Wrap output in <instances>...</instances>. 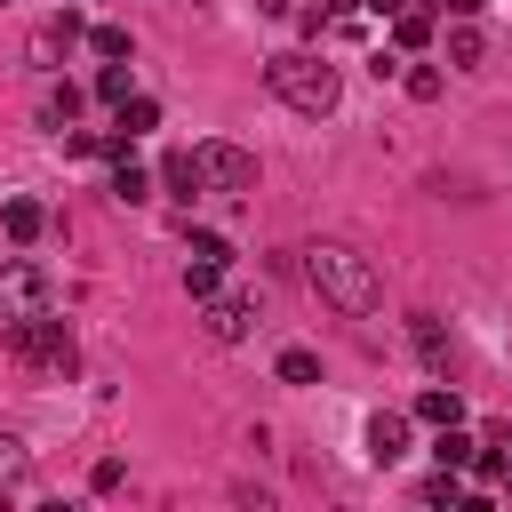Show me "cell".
<instances>
[{"mask_svg":"<svg viewBox=\"0 0 512 512\" xmlns=\"http://www.w3.org/2000/svg\"><path fill=\"white\" fill-rule=\"evenodd\" d=\"M304 272H312V288L336 304V312H376L384 304V280H376V256H360L352 240H320V248H304Z\"/></svg>","mask_w":512,"mask_h":512,"instance_id":"obj_1","label":"cell"},{"mask_svg":"<svg viewBox=\"0 0 512 512\" xmlns=\"http://www.w3.org/2000/svg\"><path fill=\"white\" fill-rule=\"evenodd\" d=\"M264 88H272L288 112H304V120H328V112L344 104L336 64H328V56H312V48H280V56L264 64Z\"/></svg>","mask_w":512,"mask_h":512,"instance_id":"obj_2","label":"cell"},{"mask_svg":"<svg viewBox=\"0 0 512 512\" xmlns=\"http://www.w3.org/2000/svg\"><path fill=\"white\" fill-rule=\"evenodd\" d=\"M200 192L248 200V192H256V152L232 144V136H208V144H200Z\"/></svg>","mask_w":512,"mask_h":512,"instance_id":"obj_3","label":"cell"},{"mask_svg":"<svg viewBox=\"0 0 512 512\" xmlns=\"http://www.w3.org/2000/svg\"><path fill=\"white\" fill-rule=\"evenodd\" d=\"M48 296H56V280H48V264H32V256H0V320H24V312H48Z\"/></svg>","mask_w":512,"mask_h":512,"instance_id":"obj_4","label":"cell"},{"mask_svg":"<svg viewBox=\"0 0 512 512\" xmlns=\"http://www.w3.org/2000/svg\"><path fill=\"white\" fill-rule=\"evenodd\" d=\"M8 352H16V360H56V368H72V336H64V320H48V312L8 320Z\"/></svg>","mask_w":512,"mask_h":512,"instance_id":"obj_5","label":"cell"},{"mask_svg":"<svg viewBox=\"0 0 512 512\" xmlns=\"http://www.w3.org/2000/svg\"><path fill=\"white\" fill-rule=\"evenodd\" d=\"M200 320H208V336H216V344H240V336L256 328V304H248V296H232V288H216V296H200Z\"/></svg>","mask_w":512,"mask_h":512,"instance_id":"obj_6","label":"cell"},{"mask_svg":"<svg viewBox=\"0 0 512 512\" xmlns=\"http://www.w3.org/2000/svg\"><path fill=\"white\" fill-rule=\"evenodd\" d=\"M72 40H88V24H80V16L64 8L56 24H40V32H32V48H24V56H32V72H56V56H64Z\"/></svg>","mask_w":512,"mask_h":512,"instance_id":"obj_7","label":"cell"},{"mask_svg":"<svg viewBox=\"0 0 512 512\" xmlns=\"http://www.w3.org/2000/svg\"><path fill=\"white\" fill-rule=\"evenodd\" d=\"M0 224H8V240H16V248H32V240L48 232V208H40V200H24V192H8V200H0Z\"/></svg>","mask_w":512,"mask_h":512,"instance_id":"obj_8","label":"cell"},{"mask_svg":"<svg viewBox=\"0 0 512 512\" xmlns=\"http://www.w3.org/2000/svg\"><path fill=\"white\" fill-rule=\"evenodd\" d=\"M368 464H400L408 456V416H368Z\"/></svg>","mask_w":512,"mask_h":512,"instance_id":"obj_9","label":"cell"},{"mask_svg":"<svg viewBox=\"0 0 512 512\" xmlns=\"http://www.w3.org/2000/svg\"><path fill=\"white\" fill-rule=\"evenodd\" d=\"M408 416H416V424H432V432H440V424H464V400H456V384H424V392H416V408H408Z\"/></svg>","mask_w":512,"mask_h":512,"instance_id":"obj_10","label":"cell"},{"mask_svg":"<svg viewBox=\"0 0 512 512\" xmlns=\"http://www.w3.org/2000/svg\"><path fill=\"white\" fill-rule=\"evenodd\" d=\"M160 184H168V200L192 208V200H200V152H168V160H160Z\"/></svg>","mask_w":512,"mask_h":512,"instance_id":"obj_11","label":"cell"},{"mask_svg":"<svg viewBox=\"0 0 512 512\" xmlns=\"http://www.w3.org/2000/svg\"><path fill=\"white\" fill-rule=\"evenodd\" d=\"M80 120V88L64 80V88H40V128H72Z\"/></svg>","mask_w":512,"mask_h":512,"instance_id":"obj_12","label":"cell"},{"mask_svg":"<svg viewBox=\"0 0 512 512\" xmlns=\"http://www.w3.org/2000/svg\"><path fill=\"white\" fill-rule=\"evenodd\" d=\"M272 376H280V384H320V352H312V344H288V352L272 360Z\"/></svg>","mask_w":512,"mask_h":512,"instance_id":"obj_13","label":"cell"},{"mask_svg":"<svg viewBox=\"0 0 512 512\" xmlns=\"http://www.w3.org/2000/svg\"><path fill=\"white\" fill-rule=\"evenodd\" d=\"M432 40V8H400L392 16V48H424Z\"/></svg>","mask_w":512,"mask_h":512,"instance_id":"obj_14","label":"cell"},{"mask_svg":"<svg viewBox=\"0 0 512 512\" xmlns=\"http://www.w3.org/2000/svg\"><path fill=\"white\" fill-rule=\"evenodd\" d=\"M480 56H488L480 24H472V16H456V32H448V64H480Z\"/></svg>","mask_w":512,"mask_h":512,"instance_id":"obj_15","label":"cell"},{"mask_svg":"<svg viewBox=\"0 0 512 512\" xmlns=\"http://www.w3.org/2000/svg\"><path fill=\"white\" fill-rule=\"evenodd\" d=\"M112 200H128V208H136V200H152V176H144L128 152H120V168H112Z\"/></svg>","mask_w":512,"mask_h":512,"instance_id":"obj_16","label":"cell"},{"mask_svg":"<svg viewBox=\"0 0 512 512\" xmlns=\"http://www.w3.org/2000/svg\"><path fill=\"white\" fill-rule=\"evenodd\" d=\"M472 448H480V440H464L456 424H440V440H432V464H448V472H464V464H472Z\"/></svg>","mask_w":512,"mask_h":512,"instance_id":"obj_17","label":"cell"},{"mask_svg":"<svg viewBox=\"0 0 512 512\" xmlns=\"http://www.w3.org/2000/svg\"><path fill=\"white\" fill-rule=\"evenodd\" d=\"M144 128H160V104L152 96H120V136H144Z\"/></svg>","mask_w":512,"mask_h":512,"instance_id":"obj_18","label":"cell"},{"mask_svg":"<svg viewBox=\"0 0 512 512\" xmlns=\"http://www.w3.org/2000/svg\"><path fill=\"white\" fill-rule=\"evenodd\" d=\"M216 288H224V264H208V256H192V264H184V296L200 304V296H216Z\"/></svg>","mask_w":512,"mask_h":512,"instance_id":"obj_19","label":"cell"},{"mask_svg":"<svg viewBox=\"0 0 512 512\" xmlns=\"http://www.w3.org/2000/svg\"><path fill=\"white\" fill-rule=\"evenodd\" d=\"M88 48H96L104 64H120V56H128V24H88Z\"/></svg>","mask_w":512,"mask_h":512,"instance_id":"obj_20","label":"cell"},{"mask_svg":"<svg viewBox=\"0 0 512 512\" xmlns=\"http://www.w3.org/2000/svg\"><path fill=\"white\" fill-rule=\"evenodd\" d=\"M416 496H424V504H464V488H456V472H448V464H440V472H432Z\"/></svg>","mask_w":512,"mask_h":512,"instance_id":"obj_21","label":"cell"},{"mask_svg":"<svg viewBox=\"0 0 512 512\" xmlns=\"http://www.w3.org/2000/svg\"><path fill=\"white\" fill-rule=\"evenodd\" d=\"M96 96H104V104H120V96H128V56H120V64H104V72H96Z\"/></svg>","mask_w":512,"mask_h":512,"instance_id":"obj_22","label":"cell"},{"mask_svg":"<svg viewBox=\"0 0 512 512\" xmlns=\"http://www.w3.org/2000/svg\"><path fill=\"white\" fill-rule=\"evenodd\" d=\"M192 256H208V264H232V240H224V232H192Z\"/></svg>","mask_w":512,"mask_h":512,"instance_id":"obj_23","label":"cell"},{"mask_svg":"<svg viewBox=\"0 0 512 512\" xmlns=\"http://www.w3.org/2000/svg\"><path fill=\"white\" fill-rule=\"evenodd\" d=\"M408 96H416V104H432V96H440V72H432V64H416V72H408Z\"/></svg>","mask_w":512,"mask_h":512,"instance_id":"obj_24","label":"cell"},{"mask_svg":"<svg viewBox=\"0 0 512 512\" xmlns=\"http://www.w3.org/2000/svg\"><path fill=\"white\" fill-rule=\"evenodd\" d=\"M480 440H488V448H504V456H512V416H496V424H488V432H480Z\"/></svg>","mask_w":512,"mask_h":512,"instance_id":"obj_25","label":"cell"},{"mask_svg":"<svg viewBox=\"0 0 512 512\" xmlns=\"http://www.w3.org/2000/svg\"><path fill=\"white\" fill-rule=\"evenodd\" d=\"M360 8H376V16H400V8H416V0H360Z\"/></svg>","mask_w":512,"mask_h":512,"instance_id":"obj_26","label":"cell"},{"mask_svg":"<svg viewBox=\"0 0 512 512\" xmlns=\"http://www.w3.org/2000/svg\"><path fill=\"white\" fill-rule=\"evenodd\" d=\"M440 8H448V16H480L488 0H440Z\"/></svg>","mask_w":512,"mask_h":512,"instance_id":"obj_27","label":"cell"},{"mask_svg":"<svg viewBox=\"0 0 512 512\" xmlns=\"http://www.w3.org/2000/svg\"><path fill=\"white\" fill-rule=\"evenodd\" d=\"M320 8H328V16H352V8H360V0H320Z\"/></svg>","mask_w":512,"mask_h":512,"instance_id":"obj_28","label":"cell"},{"mask_svg":"<svg viewBox=\"0 0 512 512\" xmlns=\"http://www.w3.org/2000/svg\"><path fill=\"white\" fill-rule=\"evenodd\" d=\"M496 488H504V496H512V464H504V472H496Z\"/></svg>","mask_w":512,"mask_h":512,"instance_id":"obj_29","label":"cell"},{"mask_svg":"<svg viewBox=\"0 0 512 512\" xmlns=\"http://www.w3.org/2000/svg\"><path fill=\"white\" fill-rule=\"evenodd\" d=\"M8 448H16V440H0V472H8Z\"/></svg>","mask_w":512,"mask_h":512,"instance_id":"obj_30","label":"cell"},{"mask_svg":"<svg viewBox=\"0 0 512 512\" xmlns=\"http://www.w3.org/2000/svg\"><path fill=\"white\" fill-rule=\"evenodd\" d=\"M0 8H8V0H0Z\"/></svg>","mask_w":512,"mask_h":512,"instance_id":"obj_31","label":"cell"}]
</instances>
